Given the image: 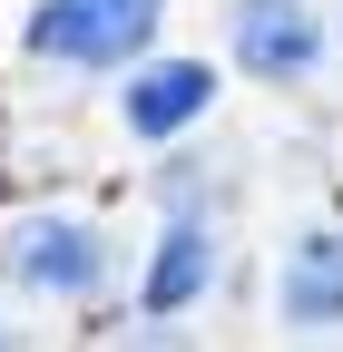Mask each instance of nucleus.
<instances>
[{"label":"nucleus","mask_w":343,"mask_h":352,"mask_svg":"<svg viewBox=\"0 0 343 352\" xmlns=\"http://www.w3.org/2000/svg\"><path fill=\"white\" fill-rule=\"evenodd\" d=\"M167 0H39L30 10V59H59V69H127L147 50Z\"/></svg>","instance_id":"obj_1"},{"label":"nucleus","mask_w":343,"mask_h":352,"mask_svg":"<svg viewBox=\"0 0 343 352\" xmlns=\"http://www.w3.org/2000/svg\"><path fill=\"white\" fill-rule=\"evenodd\" d=\"M0 274H10L20 294H59V303H79V294L108 284V235L89 226V215H20L10 245H0Z\"/></svg>","instance_id":"obj_2"},{"label":"nucleus","mask_w":343,"mask_h":352,"mask_svg":"<svg viewBox=\"0 0 343 352\" xmlns=\"http://www.w3.org/2000/svg\"><path fill=\"white\" fill-rule=\"evenodd\" d=\"M236 59L275 88H304L324 69V10L314 0H236Z\"/></svg>","instance_id":"obj_3"},{"label":"nucleus","mask_w":343,"mask_h":352,"mask_svg":"<svg viewBox=\"0 0 343 352\" xmlns=\"http://www.w3.org/2000/svg\"><path fill=\"white\" fill-rule=\"evenodd\" d=\"M275 323L284 333H343V235H294V254L275 264Z\"/></svg>","instance_id":"obj_4"},{"label":"nucleus","mask_w":343,"mask_h":352,"mask_svg":"<svg viewBox=\"0 0 343 352\" xmlns=\"http://www.w3.org/2000/svg\"><path fill=\"white\" fill-rule=\"evenodd\" d=\"M206 98H216L206 59H147V69H127L118 118H127V138H177L187 118H206Z\"/></svg>","instance_id":"obj_5"},{"label":"nucleus","mask_w":343,"mask_h":352,"mask_svg":"<svg viewBox=\"0 0 343 352\" xmlns=\"http://www.w3.org/2000/svg\"><path fill=\"white\" fill-rule=\"evenodd\" d=\"M216 284V226H196V215H177V226L157 235V264H147V314H187V303Z\"/></svg>","instance_id":"obj_6"}]
</instances>
